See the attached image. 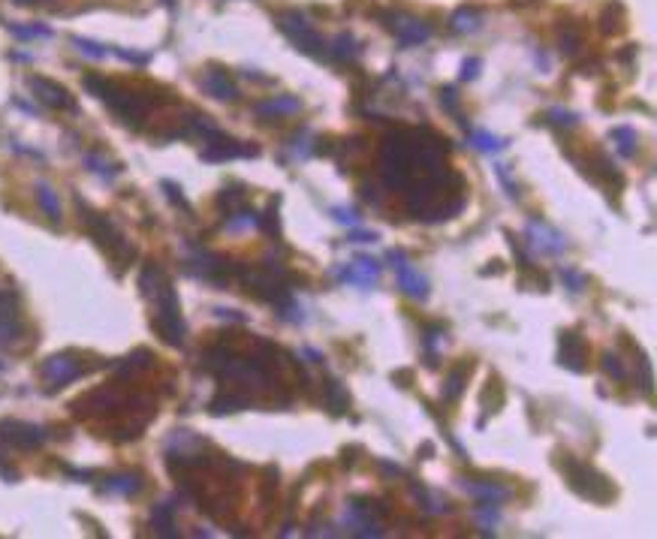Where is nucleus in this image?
<instances>
[{
  "label": "nucleus",
  "instance_id": "13",
  "mask_svg": "<svg viewBox=\"0 0 657 539\" xmlns=\"http://www.w3.org/2000/svg\"><path fill=\"white\" fill-rule=\"evenodd\" d=\"M82 364L73 359V355H52L46 364H43V380L52 389H61L66 383H73L76 377H82Z\"/></svg>",
  "mask_w": 657,
  "mask_h": 539
},
{
  "label": "nucleus",
  "instance_id": "4",
  "mask_svg": "<svg viewBox=\"0 0 657 539\" xmlns=\"http://www.w3.org/2000/svg\"><path fill=\"white\" fill-rule=\"evenodd\" d=\"M561 473L579 497H588V500H594V503H609L615 497V488H612L609 479L585 461H576V458H570V455H564Z\"/></svg>",
  "mask_w": 657,
  "mask_h": 539
},
{
  "label": "nucleus",
  "instance_id": "17",
  "mask_svg": "<svg viewBox=\"0 0 657 539\" xmlns=\"http://www.w3.org/2000/svg\"><path fill=\"white\" fill-rule=\"evenodd\" d=\"M464 491L468 494H473L477 500H482V503H501V500H506L510 497V491H506L504 485H497V482H492V479H461L459 482Z\"/></svg>",
  "mask_w": 657,
  "mask_h": 539
},
{
  "label": "nucleus",
  "instance_id": "42",
  "mask_svg": "<svg viewBox=\"0 0 657 539\" xmlns=\"http://www.w3.org/2000/svg\"><path fill=\"white\" fill-rule=\"evenodd\" d=\"M332 217H335L338 223H347V226H356V223H359L356 211H350V208H332Z\"/></svg>",
  "mask_w": 657,
  "mask_h": 539
},
{
  "label": "nucleus",
  "instance_id": "9",
  "mask_svg": "<svg viewBox=\"0 0 657 539\" xmlns=\"http://www.w3.org/2000/svg\"><path fill=\"white\" fill-rule=\"evenodd\" d=\"M256 154H260V148H256V145H241V142H236V139L223 136V133H218L214 139H209L205 148H202V160H209V163L236 160V157H256Z\"/></svg>",
  "mask_w": 657,
  "mask_h": 539
},
{
  "label": "nucleus",
  "instance_id": "30",
  "mask_svg": "<svg viewBox=\"0 0 657 539\" xmlns=\"http://www.w3.org/2000/svg\"><path fill=\"white\" fill-rule=\"evenodd\" d=\"M413 494H417V500L422 503V509H426V512H435V516H440V512H449V503L440 500L437 494L426 491V488H413Z\"/></svg>",
  "mask_w": 657,
  "mask_h": 539
},
{
  "label": "nucleus",
  "instance_id": "10",
  "mask_svg": "<svg viewBox=\"0 0 657 539\" xmlns=\"http://www.w3.org/2000/svg\"><path fill=\"white\" fill-rule=\"evenodd\" d=\"M335 275H338L341 284L368 289L371 284H377V280H380V262L371 259V256H356L350 265H341Z\"/></svg>",
  "mask_w": 657,
  "mask_h": 539
},
{
  "label": "nucleus",
  "instance_id": "16",
  "mask_svg": "<svg viewBox=\"0 0 657 539\" xmlns=\"http://www.w3.org/2000/svg\"><path fill=\"white\" fill-rule=\"evenodd\" d=\"M199 85H202L205 94H211L214 99H227V103L238 99V88H236V81H232L223 70H218V66L205 70V72H202V79H199Z\"/></svg>",
  "mask_w": 657,
  "mask_h": 539
},
{
  "label": "nucleus",
  "instance_id": "44",
  "mask_svg": "<svg viewBox=\"0 0 657 539\" xmlns=\"http://www.w3.org/2000/svg\"><path fill=\"white\" fill-rule=\"evenodd\" d=\"M115 55L124 57V61H130V63H148V55H145V52H127V48H115Z\"/></svg>",
  "mask_w": 657,
  "mask_h": 539
},
{
  "label": "nucleus",
  "instance_id": "33",
  "mask_svg": "<svg viewBox=\"0 0 657 539\" xmlns=\"http://www.w3.org/2000/svg\"><path fill=\"white\" fill-rule=\"evenodd\" d=\"M561 280H564V286H567L570 293H582V289L588 286V277L582 275V271H576V268H561Z\"/></svg>",
  "mask_w": 657,
  "mask_h": 539
},
{
  "label": "nucleus",
  "instance_id": "27",
  "mask_svg": "<svg viewBox=\"0 0 657 539\" xmlns=\"http://www.w3.org/2000/svg\"><path fill=\"white\" fill-rule=\"evenodd\" d=\"M220 208H227V214H232V211H238L241 205H247V190L245 187H223V193H220Z\"/></svg>",
  "mask_w": 657,
  "mask_h": 539
},
{
  "label": "nucleus",
  "instance_id": "38",
  "mask_svg": "<svg viewBox=\"0 0 657 539\" xmlns=\"http://www.w3.org/2000/svg\"><path fill=\"white\" fill-rule=\"evenodd\" d=\"M579 43H582V37L573 28H567L561 33V52L564 55H576V48H579Z\"/></svg>",
  "mask_w": 657,
  "mask_h": 539
},
{
  "label": "nucleus",
  "instance_id": "31",
  "mask_svg": "<svg viewBox=\"0 0 657 539\" xmlns=\"http://www.w3.org/2000/svg\"><path fill=\"white\" fill-rule=\"evenodd\" d=\"M85 163H88L91 172H97V175H103V178H115V175H118V169H121V166L109 163L106 157H99V154H85Z\"/></svg>",
  "mask_w": 657,
  "mask_h": 539
},
{
  "label": "nucleus",
  "instance_id": "45",
  "mask_svg": "<svg viewBox=\"0 0 657 539\" xmlns=\"http://www.w3.org/2000/svg\"><path fill=\"white\" fill-rule=\"evenodd\" d=\"M347 242H359V244H374L377 242V232H362V229H356V232H350V238Z\"/></svg>",
  "mask_w": 657,
  "mask_h": 539
},
{
  "label": "nucleus",
  "instance_id": "40",
  "mask_svg": "<svg viewBox=\"0 0 657 539\" xmlns=\"http://www.w3.org/2000/svg\"><path fill=\"white\" fill-rule=\"evenodd\" d=\"M479 66H482L479 57H470V61H464V63H461V79H464V81H473V79L479 76Z\"/></svg>",
  "mask_w": 657,
  "mask_h": 539
},
{
  "label": "nucleus",
  "instance_id": "3",
  "mask_svg": "<svg viewBox=\"0 0 657 539\" xmlns=\"http://www.w3.org/2000/svg\"><path fill=\"white\" fill-rule=\"evenodd\" d=\"M79 211H82V220H85L88 232L94 235V242L109 256H115L121 265H127L133 256H136V247L124 238V232L118 229V223H115L112 217H106V214H99V211H91L82 199H79Z\"/></svg>",
  "mask_w": 657,
  "mask_h": 539
},
{
  "label": "nucleus",
  "instance_id": "18",
  "mask_svg": "<svg viewBox=\"0 0 657 539\" xmlns=\"http://www.w3.org/2000/svg\"><path fill=\"white\" fill-rule=\"evenodd\" d=\"M296 112H302V99L289 97V94L272 97L256 106V115H263V118H280V115H296Z\"/></svg>",
  "mask_w": 657,
  "mask_h": 539
},
{
  "label": "nucleus",
  "instance_id": "39",
  "mask_svg": "<svg viewBox=\"0 0 657 539\" xmlns=\"http://www.w3.org/2000/svg\"><path fill=\"white\" fill-rule=\"evenodd\" d=\"M440 106L446 112L459 115V94H455V88H440Z\"/></svg>",
  "mask_w": 657,
  "mask_h": 539
},
{
  "label": "nucleus",
  "instance_id": "12",
  "mask_svg": "<svg viewBox=\"0 0 657 539\" xmlns=\"http://www.w3.org/2000/svg\"><path fill=\"white\" fill-rule=\"evenodd\" d=\"M525 238H528V247L537 253H561L564 247H567V238H564L558 229L546 226V223H540V220L528 223Z\"/></svg>",
  "mask_w": 657,
  "mask_h": 539
},
{
  "label": "nucleus",
  "instance_id": "23",
  "mask_svg": "<svg viewBox=\"0 0 657 539\" xmlns=\"http://www.w3.org/2000/svg\"><path fill=\"white\" fill-rule=\"evenodd\" d=\"M482 24V15L477 10H468V6H461L459 12H453V19H449V28L455 33H473Z\"/></svg>",
  "mask_w": 657,
  "mask_h": 539
},
{
  "label": "nucleus",
  "instance_id": "46",
  "mask_svg": "<svg viewBox=\"0 0 657 539\" xmlns=\"http://www.w3.org/2000/svg\"><path fill=\"white\" fill-rule=\"evenodd\" d=\"M15 3H39V0H15Z\"/></svg>",
  "mask_w": 657,
  "mask_h": 539
},
{
  "label": "nucleus",
  "instance_id": "21",
  "mask_svg": "<svg viewBox=\"0 0 657 539\" xmlns=\"http://www.w3.org/2000/svg\"><path fill=\"white\" fill-rule=\"evenodd\" d=\"M468 374H470V364H459V368L449 371V377H446V383H444V392H440V398H444V401H455V398L461 395L464 383H468Z\"/></svg>",
  "mask_w": 657,
  "mask_h": 539
},
{
  "label": "nucleus",
  "instance_id": "29",
  "mask_svg": "<svg viewBox=\"0 0 657 539\" xmlns=\"http://www.w3.org/2000/svg\"><path fill=\"white\" fill-rule=\"evenodd\" d=\"M10 33L19 39H52V28L46 24H10Z\"/></svg>",
  "mask_w": 657,
  "mask_h": 539
},
{
  "label": "nucleus",
  "instance_id": "5",
  "mask_svg": "<svg viewBox=\"0 0 657 539\" xmlns=\"http://www.w3.org/2000/svg\"><path fill=\"white\" fill-rule=\"evenodd\" d=\"M278 28L284 30L287 37L293 39V46L302 48L305 55H314V57H323V55H326V43H323V37L311 28V21H307L298 10L278 12Z\"/></svg>",
  "mask_w": 657,
  "mask_h": 539
},
{
  "label": "nucleus",
  "instance_id": "24",
  "mask_svg": "<svg viewBox=\"0 0 657 539\" xmlns=\"http://www.w3.org/2000/svg\"><path fill=\"white\" fill-rule=\"evenodd\" d=\"M139 488H142V479H139L136 473H124V476H112L109 482L103 485V491H112V494H124V497H130V494H136Z\"/></svg>",
  "mask_w": 657,
  "mask_h": 539
},
{
  "label": "nucleus",
  "instance_id": "36",
  "mask_svg": "<svg viewBox=\"0 0 657 539\" xmlns=\"http://www.w3.org/2000/svg\"><path fill=\"white\" fill-rule=\"evenodd\" d=\"M546 121L555 124V127H576V124H579V115L564 112V109H552V112L546 115Z\"/></svg>",
  "mask_w": 657,
  "mask_h": 539
},
{
  "label": "nucleus",
  "instance_id": "11",
  "mask_svg": "<svg viewBox=\"0 0 657 539\" xmlns=\"http://www.w3.org/2000/svg\"><path fill=\"white\" fill-rule=\"evenodd\" d=\"M46 431L37 425H28V422H3L0 425V440L15 446V449H37V446L46 443Z\"/></svg>",
  "mask_w": 657,
  "mask_h": 539
},
{
  "label": "nucleus",
  "instance_id": "14",
  "mask_svg": "<svg viewBox=\"0 0 657 539\" xmlns=\"http://www.w3.org/2000/svg\"><path fill=\"white\" fill-rule=\"evenodd\" d=\"M28 88L37 94L48 109H76V103H73V97L66 94L61 85H55V81H48L43 76H30L28 79Z\"/></svg>",
  "mask_w": 657,
  "mask_h": 539
},
{
  "label": "nucleus",
  "instance_id": "34",
  "mask_svg": "<svg viewBox=\"0 0 657 539\" xmlns=\"http://www.w3.org/2000/svg\"><path fill=\"white\" fill-rule=\"evenodd\" d=\"M73 46H76L82 55L94 57V61H99V57H106V55H109V48H106V46H99V43H91V39H82V37H73Z\"/></svg>",
  "mask_w": 657,
  "mask_h": 539
},
{
  "label": "nucleus",
  "instance_id": "15",
  "mask_svg": "<svg viewBox=\"0 0 657 539\" xmlns=\"http://www.w3.org/2000/svg\"><path fill=\"white\" fill-rule=\"evenodd\" d=\"M21 320H19V298L12 293H0V341H19Z\"/></svg>",
  "mask_w": 657,
  "mask_h": 539
},
{
  "label": "nucleus",
  "instance_id": "41",
  "mask_svg": "<svg viewBox=\"0 0 657 539\" xmlns=\"http://www.w3.org/2000/svg\"><path fill=\"white\" fill-rule=\"evenodd\" d=\"M163 190H166V196H169V199H172V202H175V205H181V208H187V211H190L187 199L181 196V187H175V184H172V181H163Z\"/></svg>",
  "mask_w": 657,
  "mask_h": 539
},
{
  "label": "nucleus",
  "instance_id": "6",
  "mask_svg": "<svg viewBox=\"0 0 657 539\" xmlns=\"http://www.w3.org/2000/svg\"><path fill=\"white\" fill-rule=\"evenodd\" d=\"M386 28L395 33V39L401 46H422L431 37V28L422 19H413V15H401V12H386Z\"/></svg>",
  "mask_w": 657,
  "mask_h": 539
},
{
  "label": "nucleus",
  "instance_id": "43",
  "mask_svg": "<svg viewBox=\"0 0 657 539\" xmlns=\"http://www.w3.org/2000/svg\"><path fill=\"white\" fill-rule=\"evenodd\" d=\"M497 178H501V184L506 187V196H510V199H519V184H513V181L506 178V169H504V166H497Z\"/></svg>",
  "mask_w": 657,
  "mask_h": 539
},
{
  "label": "nucleus",
  "instance_id": "26",
  "mask_svg": "<svg viewBox=\"0 0 657 539\" xmlns=\"http://www.w3.org/2000/svg\"><path fill=\"white\" fill-rule=\"evenodd\" d=\"M37 199L43 205V211L52 217L55 223H61V202H57V193L48 184H37Z\"/></svg>",
  "mask_w": 657,
  "mask_h": 539
},
{
  "label": "nucleus",
  "instance_id": "32",
  "mask_svg": "<svg viewBox=\"0 0 657 539\" xmlns=\"http://www.w3.org/2000/svg\"><path fill=\"white\" fill-rule=\"evenodd\" d=\"M311 148H314L311 133L302 130V136H296V139H293V145H289V160H305V157L311 154Z\"/></svg>",
  "mask_w": 657,
  "mask_h": 539
},
{
  "label": "nucleus",
  "instance_id": "35",
  "mask_svg": "<svg viewBox=\"0 0 657 539\" xmlns=\"http://www.w3.org/2000/svg\"><path fill=\"white\" fill-rule=\"evenodd\" d=\"M603 371H606V374H609L612 380H627V368L621 364L618 353H606V355H603Z\"/></svg>",
  "mask_w": 657,
  "mask_h": 539
},
{
  "label": "nucleus",
  "instance_id": "20",
  "mask_svg": "<svg viewBox=\"0 0 657 539\" xmlns=\"http://www.w3.org/2000/svg\"><path fill=\"white\" fill-rule=\"evenodd\" d=\"M172 509H175V503L163 500V503H157L154 512H151V525H154V530H157L160 536H178L175 518H172Z\"/></svg>",
  "mask_w": 657,
  "mask_h": 539
},
{
  "label": "nucleus",
  "instance_id": "2",
  "mask_svg": "<svg viewBox=\"0 0 657 539\" xmlns=\"http://www.w3.org/2000/svg\"><path fill=\"white\" fill-rule=\"evenodd\" d=\"M85 88H88L97 99H103V103L109 106V109L118 115L124 124H130V127H139V124L145 121L148 109H151V99H148V97L133 94V90H124V88L112 85V81H106V79L85 76Z\"/></svg>",
  "mask_w": 657,
  "mask_h": 539
},
{
  "label": "nucleus",
  "instance_id": "19",
  "mask_svg": "<svg viewBox=\"0 0 657 539\" xmlns=\"http://www.w3.org/2000/svg\"><path fill=\"white\" fill-rule=\"evenodd\" d=\"M326 52L335 57V61H356V57L362 55V46L356 43L350 33H338V37L332 39V46H326Z\"/></svg>",
  "mask_w": 657,
  "mask_h": 539
},
{
  "label": "nucleus",
  "instance_id": "7",
  "mask_svg": "<svg viewBox=\"0 0 657 539\" xmlns=\"http://www.w3.org/2000/svg\"><path fill=\"white\" fill-rule=\"evenodd\" d=\"M389 262H392V268H395L398 286H401L410 298H419V302H426V298H428V280L422 277L410 262H407V256H404L401 251H392V253H389Z\"/></svg>",
  "mask_w": 657,
  "mask_h": 539
},
{
  "label": "nucleus",
  "instance_id": "37",
  "mask_svg": "<svg viewBox=\"0 0 657 539\" xmlns=\"http://www.w3.org/2000/svg\"><path fill=\"white\" fill-rule=\"evenodd\" d=\"M477 521H479V525L486 527V530H492V527L497 525V521H501V512H497V509L492 507V503H482V507L477 509Z\"/></svg>",
  "mask_w": 657,
  "mask_h": 539
},
{
  "label": "nucleus",
  "instance_id": "28",
  "mask_svg": "<svg viewBox=\"0 0 657 539\" xmlns=\"http://www.w3.org/2000/svg\"><path fill=\"white\" fill-rule=\"evenodd\" d=\"M326 404L332 413H344L347 404H350V398H347V392L341 389L338 380H326Z\"/></svg>",
  "mask_w": 657,
  "mask_h": 539
},
{
  "label": "nucleus",
  "instance_id": "25",
  "mask_svg": "<svg viewBox=\"0 0 657 539\" xmlns=\"http://www.w3.org/2000/svg\"><path fill=\"white\" fill-rule=\"evenodd\" d=\"M470 142H473V148H479V151H488V154L504 151V148H506V139L495 136V133H488V130H473V133H470Z\"/></svg>",
  "mask_w": 657,
  "mask_h": 539
},
{
  "label": "nucleus",
  "instance_id": "22",
  "mask_svg": "<svg viewBox=\"0 0 657 539\" xmlns=\"http://www.w3.org/2000/svg\"><path fill=\"white\" fill-rule=\"evenodd\" d=\"M612 142H615V151L630 160V157L636 154V148H639V136H636L634 127H615L612 130Z\"/></svg>",
  "mask_w": 657,
  "mask_h": 539
},
{
  "label": "nucleus",
  "instance_id": "8",
  "mask_svg": "<svg viewBox=\"0 0 657 539\" xmlns=\"http://www.w3.org/2000/svg\"><path fill=\"white\" fill-rule=\"evenodd\" d=\"M558 362L573 374H582L588 371V344L579 331H561L558 341Z\"/></svg>",
  "mask_w": 657,
  "mask_h": 539
},
{
  "label": "nucleus",
  "instance_id": "1",
  "mask_svg": "<svg viewBox=\"0 0 657 539\" xmlns=\"http://www.w3.org/2000/svg\"><path fill=\"white\" fill-rule=\"evenodd\" d=\"M139 286H142L145 298L151 302V326L157 329V335L163 337L166 344L172 346H181L184 344V335H187V326H184V317H181V304H178V295L175 289H172L169 277H166V271L160 265H145L142 268V277H139Z\"/></svg>",
  "mask_w": 657,
  "mask_h": 539
}]
</instances>
